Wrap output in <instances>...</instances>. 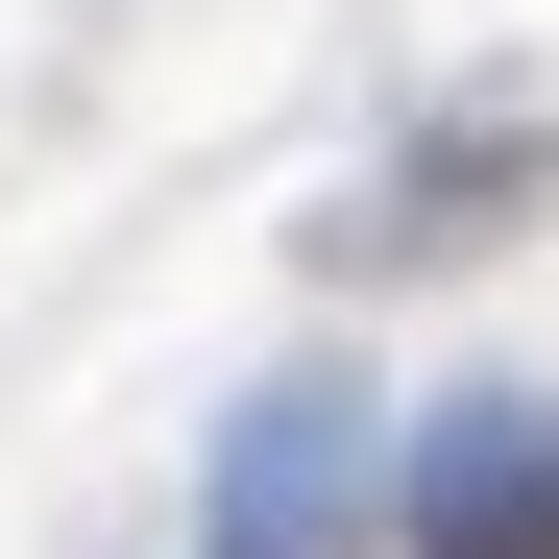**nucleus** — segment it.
<instances>
[{
	"mask_svg": "<svg viewBox=\"0 0 559 559\" xmlns=\"http://www.w3.org/2000/svg\"><path fill=\"white\" fill-rule=\"evenodd\" d=\"M365 487H390V462H365V390H341V365H293V390H243L195 535H219V559H341V535H365Z\"/></svg>",
	"mask_w": 559,
	"mask_h": 559,
	"instance_id": "f257e3e1",
	"label": "nucleus"
},
{
	"mask_svg": "<svg viewBox=\"0 0 559 559\" xmlns=\"http://www.w3.org/2000/svg\"><path fill=\"white\" fill-rule=\"evenodd\" d=\"M390 511H414V559H559V414L535 390H462L390 462Z\"/></svg>",
	"mask_w": 559,
	"mask_h": 559,
	"instance_id": "f03ea898",
	"label": "nucleus"
}]
</instances>
